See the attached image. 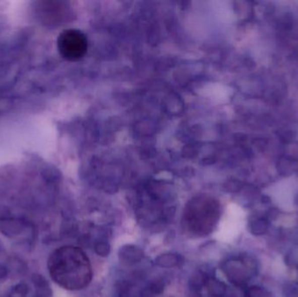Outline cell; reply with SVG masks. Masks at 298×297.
Instances as JSON below:
<instances>
[{"mask_svg":"<svg viewBox=\"0 0 298 297\" xmlns=\"http://www.w3.org/2000/svg\"><path fill=\"white\" fill-rule=\"evenodd\" d=\"M250 226V231L254 234H263L268 229V223L266 220H261V219L253 220Z\"/></svg>","mask_w":298,"mask_h":297,"instance_id":"cell-6","label":"cell"},{"mask_svg":"<svg viewBox=\"0 0 298 297\" xmlns=\"http://www.w3.org/2000/svg\"><path fill=\"white\" fill-rule=\"evenodd\" d=\"M209 288L215 294H221L225 290L224 285L220 283V281H211L209 283Z\"/></svg>","mask_w":298,"mask_h":297,"instance_id":"cell-8","label":"cell"},{"mask_svg":"<svg viewBox=\"0 0 298 297\" xmlns=\"http://www.w3.org/2000/svg\"><path fill=\"white\" fill-rule=\"evenodd\" d=\"M178 262H179L178 256L173 254H164V255H160L156 258V263L158 265L164 268L174 267L178 264Z\"/></svg>","mask_w":298,"mask_h":297,"instance_id":"cell-5","label":"cell"},{"mask_svg":"<svg viewBox=\"0 0 298 297\" xmlns=\"http://www.w3.org/2000/svg\"><path fill=\"white\" fill-rule=\"evenodd\" d=\"M48 269L53 281L68 290L82 289L93 277L89 260L77 247H62L55 250L49 258Z\"/></svg>","mask_w":298,"mask_h":297,"instance_id":"cell-1","label":"cell"},{"mask_svg":"<svg viewBox=\"0 0 298 297\" xmlns=\"http://www.w3.org/2000/svg\"><path fill=\"white\" fill-rule=\"evenodd\" d=\"M59 54L68 61H76L87 53L88 41L83 32L75 29L65 30L57 39Z\"/></svg>","mask_w":298,"mask_h":297,"instance_id":"cell-3","label":"cell"},{"mask_svg":"<svg viewBox=\"0 0 298 297\" xmlns=\"http://www.w3.org/2000/svg\"><path fill=\"white\" fill-rule=\"evenodd\" d=\"M249 296L250 297H265V292L261 290V288H251L249 291Z\"/></svg>","mask_w":298,"mask_h":297,"instance_id":"cell-9","label":"cell"},{"mask_svg":"<svg viewBox=\"0 0 298 297\" xmlns=\"http://www.w3.org/2000/svg\"><path fill=\"white\" fill-rule=\"evenodd\" d=\"M95 251L99 256H108L110 253V246L106 243H98L95 245Z\"/></svg>","mask_w":298,"mask_h":297,"instance_id":"cell-7","label":"cell"},{"mask_svg":"<svg viewBox=\"0 0 298 297\" xmlns=\"http://www.w3.org/2000/svg\"><path fill=\"white\" fill-rule=\"evenodd\" d=\"M120 256L122 261L128 263H135L141 261L143 257L141 250L134 246L123 247L120 251Z\"/></svg>","mask_w":298,"mask_h":297,"instance_id":"cell-4","label":"cell"},{"mask_svg":"<svg viewBox=\"0 0 298 297\" xmlns=\"http://www.w3.org/2000/svg\"><path fill=\"white\" fill-rule=\"evenodd\" d=\"M219 205L208 196H199L189 201L183 214L184 227L196 236H205L217 222Z\"/></svg>","mask_w":298,"mask_h":297,"instance_id":"cell-2","label":"cell"}]
</instances>
